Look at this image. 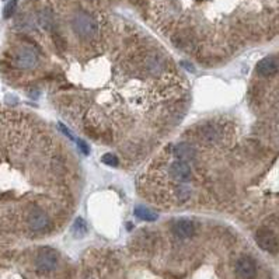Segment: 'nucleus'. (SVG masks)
I'll use <instances>...</instances> for the list:
<instances>
[{"label":"nucleus","instance_id":"obj_15","mask_svg":"<svg viewBox=\"0 0 279 279\" xmlns=\"http://www.w3.org/2000/svg\"><path fill=\"white\" fill-rule=\"evenodd\" d=\"M101 161L107 166H111V167H117L120 165V160L115 156L114 153H105L103 157H101Z\"/></svg>","mask_w":279,"mask_h":279},{"label":"nucleus","instance_id":"obj_5","mask_svg":"<svg viewBox=\"0 0 279 279\" xmlns=\"http://www.w3.org/2000/svg\"><path fill=\"white\" fill-rule=\"evenodd\" d=\"M27 223L33 231H45L50 227V218L42 209L34 208L30 211L27 216Z\"/></svg>","mask_w":279,"mask_h":279},{"label":"nucleus","instance_id":"obj_14","mask_svg":"<svg viewBox=\"0 0 279 279\" xmlns=\"http://www.w3.org/2000/svg\"><path fill=\"white\" fill-rule=\"evenodd\" d=\"M17 3H18V0H9V3L6 5L5 10H3V17L5 18H10L14 14V11L17 9Z\"/></svg>","mask_w":279,"mask_h":279},{"label":"nucleus","instance_id":"obj_12","mask_svg":"<svg viewBox=\"0 0 279 279\" xmlns=\"http://www.w3.org/2000/svg\"><path fill=\"white\" fill-rule=\"evenodd\" d=\"M201 139L205 141L206 143H215L219 139V132H218V129L215 126H203V129L201 131Z\"/></svg>","mask_w":279,"mask_h":279},{"label":"nucleus","instance_id":"obj_7","mask_svg":"<svg viewBox=\"0 0 279 279\" xmlns=\"http://www.w3.org/2000/svg\"><path fill=\"white\" fill-rule=\"evenodd\" d=\"M170 175L174 178V180L180 181V182H185L190 181L192 177L191 167L188 166L185 160H175L170 165Z\"/></svg>","mask_w":279,"mask_h":279},{"label":"nucleus","instance_id":"obj_4","mask_svg":"<svg viewBox=\"0 0 279 279\" xmlns=\"http://www.w3.org/2000/svg\"><path fill=\"white\" fill-rule=\"evenodd\" d=\"M236 274L240 279H257V263L248 255H243V257L237 258V261H236Z\"/></svg>","mask_w":279,"mask_h":279},{"label":"nucleus","instance_id":"obj_3","mask_svg":"<svg viewBox=\"0 0 279 279\" xmlns=\"http://www.w3.org/2000/svg\"><path fill=\"white\" fill-rule=\"evenodd\" d=\"M58 252L51 248V247H44L41 248L35 258V267L39 272H51L58 267Z\"/></svg>","mask_w":279,"mask_h":279},{"label":"nucleus","instance_id":"obj_11","mask_svg":"<svg viewBox=\"0 0 279 279\" xmlns=\"http://www.w3.org/2000/svg\"><path fill=\"white\" fill-rule=\"evenodd\" d=\"M135 216L137 219L145 220V222H154L159 218V215L153 212L152 209L146 208V206H136L135 208Z\"/></svg>","mask_w":279,"mask_h":279},{"label":"nucleus","instance_id":"obj_18","mask_svg":"<svg viewBox=\"0 0 279 279\" xmlns=\"http://www.w3.org/2000/svg\"><path fill=\"white\" fill-rule=\"evenodd\" d=\"M58 126H59V128H60V131H62V133H65L66 136L71 137L72 141H75V137H73V135H72L71 132H69V129H67V128H66V126L63 125V124H58Z\"/></svg>","mask_w":279,"mask_h":279},{"label":"nucleus","instance_id":"obj_2","mask_svg":"<svg viewBox=\"0 0 279 279\" xmlns=\"http://www.w3.org/2000/svg\"><path fill=\"white\" fill-rule=\"evenodd\" d=\"M255 243L258 244V247L264 250L268 254H279V239L278 236L275 235V231H272L268 227H260V229L255 231Z\"/></svg>","mask_w":279,"mask_h":279},{"label":"nucleus","instance_id":"obj_9","mask_svg":"<svg viewBox=\"0 0 279 279\" xmlns=\"http://www.w3.org/2000/svg\"><path fill=\"white\" fill-rule=\"evenodd\" d=\"M279 69L278 62L272 56H267L258 62L257 65V72L261 75V76H272L275 75Z\"/></svg>","mask_w":279,"mask_h":279},{"label":"nucleus","instance_id":"obj_1","mask_svg":"<svg viewBox=\"0 0 279 279\" xmlns=\"http://www.w3.org/2000/svg\"><path fill=\"white\" fill-rule=\"evenodd\" d=\"M72 27L73 31L80 37V38H93L97 34L99 24L94 20L93 17L87 13H77L76 16L72 20Z\"/></svg>","mask_w":279,"mask_h":279},{"label":"nucleus","instance_id":"obj_16","mask_svg":"<svg viewBox=\"0 0 279 279\" xmlns=\"http://www.w3.org/2000/svg\"><path fill=\"white\" fill-rule=\"evenodd\" d=\"M191 195V191H190V188H187V187H180L178 190H177V198L178 199H182V201H185L188 199Z\"/></svg>","mask_w":279,"mask_h":279},{"label":"nucleus","instance_id":"obj_13","mask_svg":"<svg viewBox=\"0 0 279 279\" xmlns=\"http://www.w3.org/2000/svg\"><path fill=\"white\" fill-rule=\"evenodd\" d=\"M87 223H86V220L82 219V218H77L75 220V223L72 226V231H73V236L75 237H83V236L87 235Z\"/></svg>","mask_w":279,"mask_h":279},{"label":"nucleus","instance_id":"obj_10","mask_svg":"<svg viewBox=\"0 0 279 279\" xmlns=\"http://www.w3.org/2000/svg\"><path fill=\"white\" fill-rule=\"evenodd\" d=\"M174 154L180 160L187 161V160H191L195 157L197 150L192 148V145H190V143H178V145H175Z\"/></svg>","mask_w":279,"mask_h":279},{"label":"nucleus","instance_id":"obj_6","mask_svg":"<svg viewBox=\"0 0 279 279\" xmlns=\"http://www.w3.org/2000/svg\"><path fill=\"white\" fill-rule=\"evenodd\" d=\"M14 63L17 67L28 71V69H33L38 63V56L30 48H21L16 52L14 55Z\"/></svg>","mask_w":279,"mask_h":279},{"label":"nucleus","instance_id":"obj_17","mask_svg":"<svg viewBox=\"0 0 279 279\" xmlns=\"http://www.w3.org/2000/svg\"><path fill=\"white\" fill-rule=\"evenodd\" d=\"M77 148L80 149V152L83 154H86V156L90 153V148H88V145L84 141H77Z\"/></svg>","mask_w":279,"mask_h":279},{"label":"nucleus","instance_id":"obj_8","mask_svg":"<svg viewBox=\"0 0 279 279\" xmlns=\"http://www.w3.org/2000/svg\"><path fill=\"white\" fill-rule=\"evenodd\" d=\"M195 231V226L190 219H177L173 223V233L180 239H190Z\"/></svg>","mask_w":279,"mask_h":279}]
</instances>
